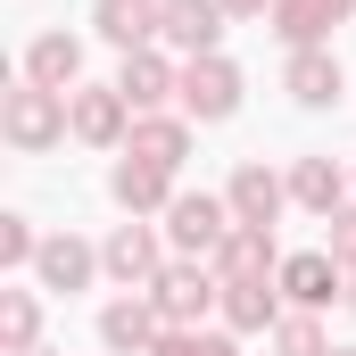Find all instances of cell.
I'll return each instance as SVG.
<instances>
[{
  "label": "cell",
  "mask_w": 356,
  "mask_h": 356,
  "mask_svg": "<svg viewBox=\"0 0 356 356\" xmlns=\"http://www.w3.org/2000/svg\"><path fill=\"white\" fill-rule=\"evenodd\" d=\"M42 257V232H33V216H0V266H33Z\"/></svg>",
  "instance_id": "obj_25"
},
{
  "label": "cell",
  "mask_w": 356,
  "mask_h": 356,
  "mask_svg": "<svg viewBox=\"0 0 356 356\" xmlns=\"http://www.w3.org/2000/svg\"><path fill=\"white\" fill-rule=\"evenodd\" d=\"M124 158H149V166H166L182 175V158H191V116H133V141H124Z\"/></svg>",
  "instance_id": "obj_20"
},
{
  "label": "cell",
  "mask_w": 356,
  "mask_h": 356,
  "mask_svg": "<svg viewBox=\"0 0 356 356\" xmlns=\"http://www.w3.org/2000/svg\"><path fill=\"white\" fill-rule=\"evenodd\" d=\"M25 83L75 91L83 83V42H75V33H33V42H25Z\"/></svg>",
  "instance_id": "obj_18"
},
{
  "label": "cell",
  "mask_w": 356,
  "mask_h": 356,
  "mask_svg": "<svg viewBox=\"0 0 356 356\" xmlns=\"http://www.w3.org/2000/svg\"><path fill=\"white\" fill-rule=\"evenodd\" d=\"M158 25H166V0H91V33L108 50H158Z\"/></svg>",
  "instance_id": "obj_9"
},
{
  "label": "cell",
  "mask_w": 356,
  "mask_h": 356,
  "mask_svg": "<svg viewBox=\"0 0 356 356\" xmlns=\"http://www.w3.org/2000/svg\"><path fill=\"white\" fill-rule=\"evenodd\" d=\"M224 199H232V224H282V207H290V175H273V166H232V182H224Z\"/></svg>",
  "instance_id": "obj_11"
},
{
  "label": "cell",
  "mask_w": 356,
  "mask_h": 356,
  "mask_svg": "<svg viewBox=\"0 0 356 356\" xmlns=\"http://www.w3.org/2000/svg\"><path fill=\"white\" fill-rule=\"evenodd\" d=\"M340 83H348V75H340L332 50H290V58H282V91H290L298 108H340Z\"/></svg>",
  "instance_id": "obj_17"
},
{
  "label": "cell",
  "mask_w": 356,
  "mask_h": 356,
  "mask_svg": "<svg viewBox=\"0 0 356 356\" xmlns=\"http://www.w3.org/2000/svg\"><path fill=\"white\" fill-rule=\"evenodd\" d=\"M282 298L298 307V315H323L332 298H348V273H340V257L332 249H298V257H282Z\"/></svg>",
  "instance_id": "obj_7"
},
{
  "label": "cell",
  "mask_w": 356,
  "mask_h": 356,
  "mask_svg": "<svg viewBox=\"0 0 356 356\" xmlns=\"http://www.w3.org/2000/svg\"><path fill=\"white\" fill-rule=\"evenodd\" d=\"M91 273H108V266H99V249L75 241V232H50L42 257H33V290H67V298H75V290H91Z\"/></svg>",
  "instance_id": "obj_14"
},
{
  "label": "cell",
  "mask_w": 356,
  "mask_h": 356,
  "mask_svg": "<svg viewBox=\"0 0 356 356\" xmlns=\"http://www.w3.org/2000/svg\"><path fill=\"white\" fill-rule=\"evenodd\" d=\"M158 332H166V315L149 307V290H124V298L99 307V348H108V356H149Z\"/></svg>",
  "instance_id": "obj_8"
},
{
  "label": "cell",
  "mask_w": 356,
  "mask_h": 356,
  "mask_svg": "<svg viewBox=\"0 0 356 356\" xmlns=\"http://www.w3.org/2000/svg\"><path fill=\"white\" fill-rule=\"evenodd\" d=\"M0 141H8L17 158H50L58 141H75V124H67V91H42V83L0 91Z\"/></svg>",
  "instance_id": "obj_1"
},
{
  "label": "cell",
  "mask_w": 356,
  "mask_h": 356,
  "mask_svg": "<svg viewBox=\"0 0 356 356\" xmlns=\"http://www.w3.org/2000/svg\"><path fill=\"white\" fill-rule=\"evenodd\" d=\"M25 356H50V348H25Z\"/></svg>",
  "instance_id": "obj_29"
},
{
  "label": "cell",
  "mask_w": 356,
  "mask_h": 356,
  "mask_svg": "<svg viewBox=\"0 0 356 356\" xmlns=\"http://www.w3.org/2000/svg\"><path fill=\"white\" fill-rule=\"evenodd\" d=\"M42 348V290H0V356H25Z\"/></svg>",
  "instance_id": "obj_22"
},
{
  "label": "cell",
  "mask_w": 356,
  "mask_h": 356,
  "mask_svg": "<svg viewBox=\"0 0 356 356\" xmlns=\"http://www.w3.org/2000/svg\"><path fill=\"white\" fill-rule=\"evenodd\" d=\"M108 199H116L124 216H166V207H175V175H166V166H149V158H116Z\"/></svg>",
  "instance_id": "obj_16"
},
{
  "label": "cell",
  "mask_w": 356,
  "mask_h": 356,
  "mask_svg": "<svg viewBox=\"0 0 356 356\" xmlns=\"http://www.w3.org/2000/svg\"><path fill=\"white\" fill-rule=\"evenodd\" d=\"M356 17V0H282L266 25L282 33V50H332V33Z\"/></svg>",
  "instance_id": "obj_10"
},
{
  "label": "cell",
  "mask_w": 356,
  "mask_h": 356,
  "mask_svg": "<svg viewBox=\"0 0 356 356\" xmlns=\"http://www.w3.org/2000/svg\"><path fill=\"white\" fill-rule=\"evenodd\" d=\"M224 241H232V199H224V191H175V207H166V249L207 266Z\"/></svg>",
  "instance_id": "obj_2"
},
{
  "label": "cell",
  "mask_w": 356,
  "mask_h": 356,
  "mask_svg": "<svg viewBox=\"0 0 356 356\" xmlns=\"http://www.w3.org/2000/svg\"><path fill=\"white\" fill-rule=\"evenodd\" d=\"M290 207H307V216H340V207H348V175H340L332 158H290Z\"/></svg>",
  "instance_id": "obj_21"
},
{
  "label": "cell",
  "mask_w": 356,
  "mask_h": 356,
  "mask_svg": "<svg viewBox=\"0 0 356 356\" xmlns=\"http://www.w3.org/2000/svg\"><path fill=\"white\" fill-rule=\"evenodd\" d=\"M207 266H216V282H273V273H282V249H273L266 224H232V241H224Z\"/></svg>",
  "instance_id": "obj_15"
},
{
  "label": "cell",
  "mask_w": 356,
  "mask_h": 356,
  "mask_svg": "<svg viewBox=\"0 0 356 356\" xmlns=\"http://www.w3.org/2000/svg\"><path fill=\"white\" fill-rule=\"evenodd\" d=\"M266 348H273V356H332V340H323V323H315V315H298V307H290V315L266 332Z\"/></svg>",
  "instance_id": "obj_23"
},
{
  "label": "cell",
  "mask_w": 356,
  "mask_h": 356,
  "mask_svg": "<svg viewBox=\"0 0 356 356\" xmlns=\"http://www.w3.org/2000/svg\"><path fill=\"white\" fill-rule=\"evenodd\" d=\"M273 8H282V0H224V17H232V25H257V17H273Z\"/></svg>",
  "instance_id": "obj_27"
},
{
  "label": "cell",
  "mask_w": 356,
  "mask_h": 356,
  "mask_svg": "<svg viewBox=\"0 0 356 356\" xmlns=\"http://www.w3.org/2000/svg\"><path fill=\"white\" fill-rule=\"evenodd\" d=\"M340 307H348V315H356V273H348V298H340Z\"/></svg>",
  "instance_id": "obj_28"
},
{
  "label": "cell",
  "mask_w": 356,
  "mask_h": 356,
  "mask_svg": "<svg viewBox=\"0 0 356 356\" xmlns=\"http://www.w3.org/2000/svg\"><path fill=\"white\" fill-rule=\"evenodd\" d=\"M67 124H75L83 149H124L133 141V108H124L116 83H75L67 91Z\"/></svg>",
  "instance_id": "obj_6"
},
{
  "label": "cell",
  "mask_w": 356,
  "mask_h": 356,
  "mask_svg": "<svg viewBox=\"0 0 356 356\" xmlns=\"http://www.w3.org/2000/svg\"><path fill=\"white\" fill-rule=\"evenodd\" d=\"M99 266H108V282H116V290H149L158 273L175 266V257H166V224H149V216L116 224V232L99 241Z\"/></svg>",
  "instance_id": "obj_4"
},
{
  "label": "cell",
  "mask_w": 356,
  "mask_h": 356,
  "mask_svg": "<svg viewBox=\"0 0 356 356\" xmlns=\"http://www.w3.org/2000/svg\"><path fill=\"white\" fill-rule=\"evenodd\" d=\"M224 0H166V25H158V42L182 50V58H207V50H224Z\"/></svg>",
  "instance_id": "obj_12"
},
{
  "label": "cell",
  "mask_w": 356,
  "mask_h": 356,
  "mask_svg": "<svg viewBox=\"0 0 356 356\" xmlns=\"http://www.w3.org/2000/svg\"><path fill=\"white\" fill-rule=\"evenodd\" d=\"M323 249L340 257V273H356V199L340 207V216H323Z\"/></svg>",
  "instance_id": "obj_26"
},
{
  "label": "cell",
  "mask_w": 356,
  "mask_h": 356,
  "mask_svg": "<svg viewBox=\"0 0 356 356\" xmlns=\"http://www.w3.org/2000/svg\"><path fill=\"white\" fill-rule=\"evenodd\" d=\"M149 307H158L175 332H199V323L224 307V282H216V266H199V257H175V266L149 282Z\"/></svg>",
  "instance_id": "obj_3"
},
{
  "label": "cell",
  "mask_w": 356,
  "mask_h": 356,
  "mask_svg": "<svg viewBox=\"0 0 356 356\" xmlns=\"http://www.w3.org/2000/svg\"><path fill=\"white\" fill-rule=\"evenodd\" d=\"M332 356H356V348H332Z\"/></svg>",
  "instance_id": "obj_30"
},
{
  "label": "cell",
  "mask_w": 356,
  "mask_h": 356,
  "mask_svg": "<svg viewBox=\"0 0 356 356\" xmlns=\"http://www.w3.org/2000/svg\"><path fill=\"white\" fill-rule=\"evenodd\" d=\"M232 340H241V332H175V323H166L149 356H241Z\"/></svg>",
  "instance_id": "obj_24"
},
{
  "label": "cell",
  "mask_w": 356,
  "mask_h": 356,
  "mask_svg": "<svg viewBox=\"0 0 356 356\" xmlns=\"http://www.w3.org/2000/svg\"><path fill=\"white\" fill-rule=\"evenodd\" d=\"M224 332H273L282 315H290V298H282V282H224Z\"/></svg>",
  "instance_id": "obj_19"
},
{
  "label": "cell",
  "mask_w": 356,
  "mask_h": 356,
  "mask_svg": "<svg viewBox=\"0 0 356 356\" xmlns=\"http://www.w3.org/2000/svg\"><path fill=\"white\" fill-rule=\"evenodd\" d=\"M241 67H232V58H224V50H207V58H182V116H191V124H224V116H232V108H241Z\"/></svg>",
  "instance_id": "obj_5"
},
{
  "label": "cell",
  "mask_w": 356,
  "mask_h": 356,
  "mask_svg": "<svg viewBox=\"0 0 356 356\" xmlns=\"http://www.w3.org/2000/svg\"><path fill=\"white\" fill-rule=\"evenodd\" d=\"M116 91H124V108H133V116H158V108L182 91V67L166 58V50H133V58L116 67Z\"/></svg>",
  "instance_id": "obj_13"
}]
</instances>
